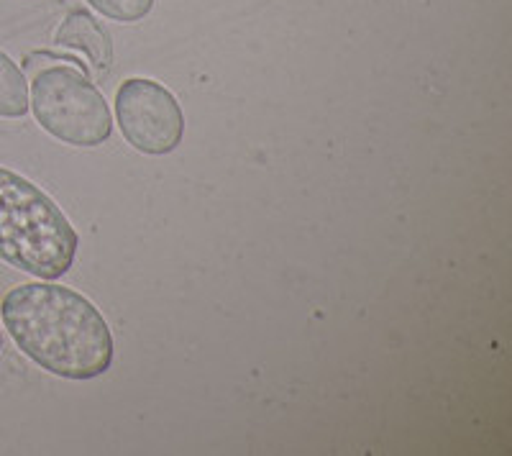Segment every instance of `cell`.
I'll list each match as a JSON object with an SVG mask.
<instances>
[{
	"instance_id": "cell-1",
	"label": "cell",
	"mask_w": 512,
	"mask_h": 456,
	"mask_svg": "<svg viewBox=\"0 0 512 456\" xmlns=\"http://www.w3.org/2000/svg\"><path fill=\"white\" fill-rule=\"evenodd\" d=\"M0 318L21 354L49 375L85 382L111 369V326L93 300L72 287L54 280L16 285L0 303Z\"/></svg>"
},
{
	"instance_id": "cell-2",
	"label": "cell",
	"mask_w": 512,
	"mask_h": 456,
	"mask_svg": "<svg viewBox=\"0 0 512 456\" xmlns=\"http://www.w3.org/2000/svg\"><path fill=\"white\" fill-rule=\"evenodd\" d=\"M80 236L29 177L0 167V259L36 280H59L75 264Z\"/></svg>"
},
{
	"instance_id": "cell-3",
	"label": "cell",
	"mask_w": 512,
	"mask_h": 456,
	"mask_svg": "<svg viewBox=\"0 0 512 456\" xmlns=\"http://www.w3.org/2000/svg\"><path fill=\"white\" fill-rule=\"evenodd\" d=\"M29 108L41 129L70 147H100L113 134V116L103 93L77 67L52 65L36 72Z\"/></svg>"
},
{
	"instance_id": "cell-4",
	"label": "cell",
	"mask_w": 512,
	"mask_h": 456,
	"mask_svg": "<svg viewBox=\"0 0 512 456\" xmlns=\"http://www.w3.org/2000/svg\"><path fill=\"white\" fill-rule=\"evenodd\" d=\"M116 118L123 139L146 157L172 154L185 139V113L162 82L128 77L116 90Z\"/></svg>"
},
{
	"instance_id": "cell-5",
	"label": "cell",
	"mask_w": 512,
	"mask_h": 456,
	"mask_svg": "<svg viewBox=\"0 0 512 456\" xmlns=\"http://www.w3.org/2000/svg\"><path fill=\"white\" fill-rule=\"evenodd\" d=\"M54 41H57L59 47L77 49V52L85 54L90 67H93L98 75L108 72V67L113 65L111 34L95 21L93 13L72 11L70 16L59 24Z\"/></svg>"
},
{
	"instance_id": "cell-6",
	"label": "cell",
	"mask_w": 512,
	"mask_h": 456,
	"mask_svg": "<svg viewBox=\"0 0 512 456\" xmlns=\"http://www.w3.org/2000/svg\"><path fill=\"white\" fill-rule=\"evenodd\" d=\"M29 113V82L24 70L0 52V118H24Z\"/></svg>"
},
{
	"instance_id": "cell-7",
	"label": "cell",
	"mask_w": 512,
	"mask_h": 456,
	"mask_svg": "<svg viewBox=\"0 0 512 456\" xmlns=\"http://www.w3.org/2000/svg\"><path fill=\"white\" fill-rule=\"evenodd\" d=\"M90 6L105 18L118 21V24H136L141 18L152 13L154 0H88Z\"/></svg>"
},
{
	"instance_id": "cell-8",
	"label": "cell",
	"mask_w": 512,
	"mask_h": 456,
	"mask_svg": "<svg viewBox=\"0 0 512 456\" xmlns=\"http://www.w3.org/2000/svg\"><path fill=\"white\" fill-rule=\"evenodd\" d=\"M0 349H3V334H0Z\"/></svg>"
}]
</instances>
